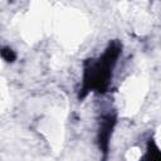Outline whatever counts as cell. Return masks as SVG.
<instances>
[{"label":"cell","instance_id":"4","mask_svg":"<svg viewBox=\"0 0 161 161\" xmlns=\"http://www.w3.org/2000/svg\"><path fill=\"white\" fill-rule=\"evenodd\" d=\"M1 52L8 53V55H3V58H4L6 62H14V60H15L16 54L14 53V50H13V49H10V48H3V50H1Z\"/></svg>","mask_w":161,"mask_h":161},{"label":"cell","instance_id":"1","mask_svg":"<svg viewBox=\"0 0 161 161\" xmlns=\"http://www.w3.org/2000/svg\"><path fill=\"white\" fill-rule=\"evenodd\" d=\"M122 43L117 39L108 43L106 49L98 57L83 60L82 84L78 91V99H84L89 93L104 94L108 92L113 72L122 54Z\"/></svg>","mask_w":161,"mask_h":161},{"label":"cell","instance_id":"2","mask_svg":"<svg viewBox=\"0 0 161 161\" xmlns=\"http://www.w3.org/2000/svg\"><path fill=\"white\" fill-rule=\"evenodd\" d=\"M117 123V114L114 112L103 113L98 122V132H97V143L98 148L102 153V161L108 160L109 153V141Z\"/></svg>","mask_w":161,"mask_h":161},{"label":"cell","instance_id":"3","mask_svg":"<svg viewBox=\"0 0 161 161\" xmlns=\"http://www.w3.org/2000/svg\"><path fill=\"white\" fill-rule=\"evenodd\" d=\"M140 161H161V148L157 146L156 141L152 137L148 138L146 151L140 157Z\"/></svg>","mask_w":161,"mask_h":161}]
</instances>
